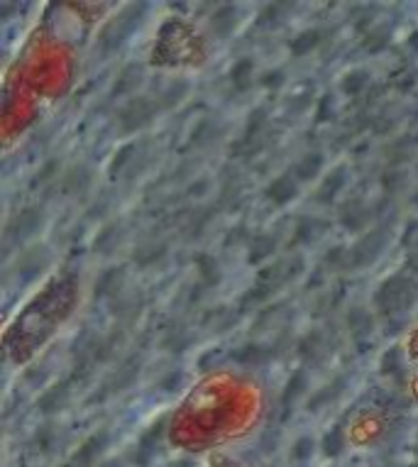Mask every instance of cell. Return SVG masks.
<instances>
[{
	"label": "cell",
	"mask_w": 418,
	"mask_h": 467,
	"mask_svg": "<svg viewBox=\"0 0 418 467\" xmlns=\"http://www.w3.org/2000/svg\"><path fill=\"white\" fill-rule=\"evenodd\" d=\"M375 304L384 316H396L399 311L409 309L414 304V284L404 274L391 277V279H386L379 286V291L375 296Z\"/></svg>",
	"instance_id": "1"
},
{
	"label": "cell",
	"mask_w": 418,
	"mask_h": 467,
	"mask_svg": "<svg viewBox=\"0 0 418 467\" xmlns=\"http://www.w3.org/2000/svg\"><path fill=\"white\" fill-rule=\"evenodd\" d=\"M386 245V232L384 230H372L367 235H362L355 245L347 250V262L352 267H367L382 255Z\"/></svg>",
	"instance_id": "2"
},
{
	"label": "cell",
	"mask_w": 418,
	"mask_h": 467,
	"mask_svg": "<svg viewBox=\"0 0 418 467\" xmlns=\"http://www.w3.org/2000/svg\"><path fill=\"white\" fill-rule=\"evenodd\" d=\"M154 113H157V106L149 98H135L118 113V123H120V127L125 132H135L152 123Z\"/></svg>",
	"instance_id": "3"
},
{
	"label": "cell",
	"mask_w": 418,
	"mask_h": 467,
	"mask_svg": "<svg viewBox=\"0 0 418 467\" xmlns=\"http://www.w3.org/2000/svg\"><path fill=\"white\" fill-rule=\"evenodd\" d=\"M298 193V183L293 179V174H284V176L274 179L267 188V196L277 203V206H286L288 201H293Z\"/></svg>",
	"instance_id": "4"
},
{
	"label": "cell",
	"mask_w": 418,
	"mask_h": 467,
	"mask_svg": "<svg viewBox=\"0 0 418 467\" xmlns=\"http://www.w3.org/2000/svg\"><path fill=\"white\" fill-rule=\"evenodd\" d=\"M39 225H42V211H37V208H27V211H22L13 221L10 232H13L15 237H27V235H32V232H37Z\"/></svg>",
	"instance_id": "5"
},
{
	"label": "cell",
	"mask_w": 418,
	"mask_h": 467,
	"mask_svg": "<svg viewBox=\"0 0 418 467\" xmlns=\"http://www.w3.org/2000/svg\"><path fill=\"white\" fill-rule=\"evenodd\" d=\"M137 372H139V360L137 357H127V360L118 367L116 375L111 377V382L106 384L108 386L106 391H120V389H125V386H130L132 382H135Z\"/></svg>",
	"instance_id": "6"
},
{
	"label": "cell",
	"mask_w": 418,
	"mask_h": 467,
	"mask_svg": "<svg viewBox=\"0 0 418 467\" xmlns=\"http://www.w3.org/2000/svg\"><path fill=\"white\" fill-rule=\"evenodd\" d=\"M69 404V386L59 384V386H52V389H47L42 396H39V411L42 414H54V411L64 409V406Z\"/></svg>",
	"instance_id": "7"
},
{
	"label": "cell",
	"mask_w": 418,
	"mask_h": 467,
	"mask_svg": "<svg viewBox=\"0 0 418 467\" xmlns=\"http://www.w3.org/2000/svg\"><path fill=\"white\" fill-rule=\"evenodd\" d=\"M345 181H347V172L342 167H337L333 174H328V179L323 181V186H321V191H318L316 198L321 203H330L333 198L337 196V191L345 186Z\"/></svg>",
	"instance_id": "8"
},
{
	"label": "cell",
	"mask_w": 418,
	"mask_h": 467,
	"mask_svg": "<svg viewBox=\"0 0 418 467\" xmlns=\"http://www.w3.org/2000/svg\"><path fill=\"white\" fill-rule=\"evenodd\" d=\"M232 360L242 367H260L270 360V352L260 345H245V347H240L237 352H232Z\"/></svg>",
	"instance_id": "9"
},
{
	"label": "cell",
	"mask_w": 418,
	"mask_h": 467,
	"mask_svg": "<svg viewBox=\"0 0 418 467\" xmlns=\"http://www.w3.org/2000/svg\"><path fill=\"white\" fill-rule=\"evenodd\" d=\"M323 162H326V159H323L321 152H308V155L303 157L301 162L296 164V167H293V176L301 179V181H306V179H313L323 169Z\"/></svg>",
	"instance_id": "10"
},
{
	"label": "cell",
	"mask_w": 418,
	"mask_h": 467,
	"mask_svg": "<svg viewBox=\"0 0 418 467\" xmlns=\"http://www.w3.org/2000/svg\"><path fill=\"white\" fill-rule=\"evenodd\" d=\"M139 78H142V71H139V67L130 64V67L123 69V74H118V81H116V86H113V93H116V96H123V93H132L137 88Z\"/></svg>",
	"instance_id": "11"
},
{
	"label": "cell",
	"mask_w": 418,
	"mask_h": 467,
	"mask_svg": "<svg viewBox=\"0 0 418 467\" xmlns=\"http://www.w3.org/2000/svg\"><path fill=\"white\" fill-rule=\"evenodd\" d=\"M342 384H345V377H337L335 382H330V384L323 386L321 391H316V394H313V399H311V404H308V409L318 411V409H323V406H328L342 391Z\"/></svg>",
	"instance_id": "12"
},
{
	"label": "cell",
	"mask_w": 418,
	"mask_h": 467,
	"mask_svg": "<svg viewBox=\"0 0 418 467\" xmlns=\"http://www.w3.org/2000/svg\"><path fill=\"white\" fill-rule=\"evenodd\" d=\"M123 270H108L101 274V279L96 281V296H111V294H118L120 291V284H123Z\"/></svg>",
	"instance_id": "13"
},
{
	"label": "cell",
	"mask_w": 418,
	"mask_h": 467,
	"mask_svg": "<svg viewBox=\"0 0 418 467\" xmlns=\"http://www.w3.org/2000/svg\"><path fill=\"white\" fill-rule=\"evenodd\" d=\"M372 218V211H367L365 206H360V203H355V206H347L345 211H342V225L345 228H352V230H360V228H365L367 223H370Z\"/></svg>",
	"instance_id": "14"
},
{
	"label": "cell",
	"mask_w": 418,
	"mask_h": 467,
	"mask_svg": "<svg viewBox=\"0 0 418 467\" xmlns=\"http://www.w3.org/2000/svg\"><path fill=\"white\" fill-rule=\"evenodd\" d=\"M306 386H308L306 372H303V370L293 372V377L288 379L286 389H284V394H281V406H291V401H296L298 396H301L303 391H306Z\"/></svg>",
	"instance_id": "15"
},
{
	"label": "cell",
	"mask_w": 418,
	"mask_h": 467,
	"mask_svg": "<svg viewBox=\"0 0 418 467\" xmlns=\"http://www.w3.org/2000/svg\"><path fill=\"white\" fill-rule=\"evenodd\" d=\"M277 250V240L272 235H255L250 242V262H262Z\"/></svg>",
	"instance_id": "16"
},
{
	"label": "cell",
	"mask_w": 418,
	"mask_h": 467,
	"mask_svg": "<svg viewBox=\"0 0 418 467\" xmlns=\"http://www.w3.org/2000/svg\"><path fill=\"white\" fill-rule=\"evenodd\" d=\"M318 42H321V32H318V29H306V32L293 37L291 54L293 57H303V54L313 52V47H318Z\"/></svg>",
	"instance_id": "17"
},
{
	"label": "cell",
	"mask_w": 418,
	"mask_h": 467,
	"mask_svg": "<svg viewBox=\"0 0 418 467\" xmlns=\"http://www.w3.org/2000/svg\"><path fill=\"white\" fill-rule=\"evenodd\" d=\"M235 20H237L235 8H232V5H223V8L213 15L211 22H213V29H216L221 37H225V34H230V29L235 27Z\"/></svg>",
	"instance_id": "18"
},
{
	"label": "cell",
	"mask_w": 418,
	"mask_h": 467,
	"mask_svg": "<svg viewBox=\"0 0 418 467\" xmlns=\"http://www.w3.org/2000/svg\"><path fill=\"white\" fill-rule=\"evenodd\" d=\"M252 74H255V62H252V59H240V62L232 67V74H230L235 88L245 91V88L252 83Z\"/></svg>",
	"instance_id": "19"
},
{
	"label": "cell",
	"mask_w": 418,
	"mask_h": 467,
	"mask_svg": "<svg viewBox=\"0 0 418 467\" xmlns=\"http://www.w3.org/2000/svg\"><path fill=\"white\" fill-rule=\"evenodd\" d=\"M347 323H350V330L355 337H365L372 333V318L365 309H352L350 316H347Z\"/></svg>",
	"instance_id": "20"
},
{
	"label": "cell",
	"mask_w": 418,
	"mask_h": 467,
	"mask_svg": "<svg viewBox=\"0 0 418 467\" xmlns=\"http://www.w3.org/2000/svg\"><path fill=\"white\" fill-rule=\"evenodd\" d=\"M386 44H389V27H386V25H382V27H375V29H370V32L365 34V42H362V47H365L370 54H377V52H382Z\"/></svg>",
	"instance_id": "21"
},
{
	"label": "cell",
	"mask_w": 418,
	"mask_h": 467,
	"mask_svg": "<svg viewBox=\"0 0 418 467\" xmlns=\"http://www.w3.org/2000/svg\"><path fill=\"white\" fill-rule=\"evenodd\" d=\"M196 265H198V274L201 279L206 281L208 286L218 284L221 281V270H218V262L213 260L211 255H198L196 257Z\"/></svg>",
	"instance_id": "22"
},
{
	"label": "cell",
	"mask_w": 418,
	"mask_h": 467,
	"mask_svg": "<svg viewBox=\"0 0 418 467\" xmlns=\"http://www.w3.org/2000/svg\"><path fill=\"white\" fill-rule=\"evenodd\" d=\"M367 83H370V74L357 69V71L345 74V78L340 81V88H342V93H347V96H357V93H362V88H365Z\"/></svg>",
	"instance_id": "23"
},
{
	"label": "cell",
	"mask_w": 418,
	"mask_h": 467,
	"mask_svg": "<svg viewBox=\"0 0 418 467\" xmlns=\"http://www.w3.org/2000/svg\"><path fill=\"white\" fill-rule=\"evenodd\" d=\"M191 342H193V335L186 330V328H172V330L164 335V347H167V350H174V352L186 350Z\"/></svg>",
	"instance_id": "24"
},
{
	"label": "cell",
	"mask_w": 418,
	"mask_h": 467,
	"mask_svg": "<svg viewBox=\"0 0 418 467\" xmlns=\"http://www.w3.org/2000/svg\"><path fill=\"white\" fill-rule=\"evenodd\" d=\"M321 352H323V340L318 333H311V335H306L301 340V345H298V355L303 357V360L308 362H318L321 360Z\"/></svg>",
	"instance_id": "25"
},
{
	"label": "cell",
	"mask_w": 418,
	"mask_h": 467,
	"mask_svg": "<svg viewBox=\"0 0 418 467\" xmlns=\"http://www.w3.org/2000/svg\"><path fill=\"white\" fill-rule=\"evenodd\" d=\"M318 228H321V223L313 221V218H301L296 225V230H293V240L291 245H303V242H311L313 237L318 235Z\"/></svg>",
	"instance_id": "26"
},
{
	"label": "cell",
	"mask_w": 418,
	"mask_h": 467,
	"mask_svg": "<svg viewBox=\"0 0 418 467\" xmlns=\"http://www.w3.org/2000/svg\"><path fill=\"white\" fill-rule=\"evenodd\" d=\"M188 83L186 81H172L167 86V91L159 93V108H174L179 101L183 98V93H186Z\"/></svg>",
	"instance_id": "27"
},
{
	"label": "cell",
	"mask_w": 418,
	"mask_h": 467,
	"mask_svg": "<svg viewBox=\"0 0 418 467\" xmlns=\"http://www.w3.org/2000/svg\"><path fill=\"white\" fill-rule=\"evenodd\" d=\"M118 240H120V228H118V225H108L106 230H101V235L96 237V250H101V252L116 250Z\"/></svg>",
	"instance_id": "28"
},
{
	"label": "cell",
	"mask_w": 418,
	"mask_h": 467,
	"mask_svg": "<svg viewBox=\"0 0 418 467\" xmlns=\"http://www.w3.org/2000/svg\"><path fill=\"white\" fill-rule=\"evenodd\" d=\"M164 252H167V250H164V245H149V247H142V250H137L135 260H137V265L149 267V265H154L157 260H162Z\"/></svg>",
	"instance_id": "29"
},
{
	"label": "cell",
	"mask_w": 418,
	"mask_h": 467,
	"mask_svg": "<svg viewBox=\"0 0 418 467\" xmlns=\"http://www.w3.org/2000/svg\"><path fill=\"white\" fill-rule=\"evenodd\" d=\"M88 181H91V174L86 169H74L64 181V186H67V191H78V188H86Z\"/></svg>",
	"instance_id": "30"
},
{
	"label": "cell",
	"mask_w": 418,
	"mask_h": 467,
	"mask_svg": "<svg viewBox=\"0 0 418 467\" xmlns=\"http://www.w3.org/2000/svg\"><path fill=\"white\" fill-rule=\"evenodd\" d=\"M404 183H406V172H399V169H394V172H386L384 176H382V186H384L389 193L399 191Z\"/></svg>",
	"instance_id": "31"
},
{
	"label": "cell",
	"mask_w": 418,
	"mask_h": 467,
	"mask_svg": "<svg viewBox=\"0 0 418 467\" xmlns=\"http://www.w3.org/2000/svg\"><path fill=\"white\" fill-rule=\"evenodd\" d=\"M218 127H216V123L213 120H203L201 125L196 127V135H193V142H206V140H211L213 135H218Z\"/></svg>",
	"instance_id": "32"
},
{
	"label": "cell",
	"mask_w": 418,
	"mask_h": 467,
	"mask_svg": "<svg viewBox=\"0 0 418 467\" xmlns=\"http://www.w3.org/2000/svg\"><path fill=\"white\" fill-rule=\"evenodd\" d=\"M316 120L318 123H326V120H330L333 118V96H323L321 98V103H318V108H316Z\"/></svg>",
	"instance_id": "33"
},
{
	"label": "cell",
	"mask_w": 418,
	"mask_h": 467,
	"mask_svg": "<svg viewBox=\"0 0 418 467\" xmlns=\"http://www.w3.org/2000/svg\"><path fill=\"white\" fill-rule=\"evenodd\" d=\"M57 169H59V162H54V159H52V162H47L42 169H39V174H37V176L32 179V186H37V183L49 181V179H52L54 174H57Z\"/></svg>",
	"instance_id": "34"
},
{
	"label": "cell",
	"mask_w": 418,
	"mask_h": 467,
	"mask_svg": "<svg viewBox=\"0 0 418 467\" xmlns=\"http://www.w3.org/2000/svg\"><path fill=\"white\" fill-rule=\"evenodd\" d=\"M132 152H135V145H127V147H123V150H120V155H118L116 159H113V164H111V169H113V172H120V169L125 167V162H127V159L132 157Z\"/></svg>",
	"instance_id": "35"
},
{
	"label": "cell",
	"mask_w": 418,
	"mask_h": 467,
	"mask_svg": "<svg viewBox=\"0 0 418 467\" xmlns=\"http://www.w3.org/2000/svg\"><path fill=\"white\" fill-rule=\"evenodd\" d=\"M179 384H181V372H169V375L164 377L162 384H159V386H162L164 391H174Z\"/></svg>",
	"instance_id": "36"
},
{
	"label": "cell",
	"mask_w": 418,
	"mask_h": 467,
	"mask_svg": "<svg viewBox=\"0 0 418 467\" xmlns=\"http://www.w3.org/2000/svg\"><path fill=\"white\" fill-rule=\"evenodd\" d=\"M262 83H265L267 88H279L284 83V74L281 71H270L267 76H262Z\"/></svg>",
	"instance_id": "37"
},
{
	"label": "cell",
	"mask_w": 418,
	"mask_h": 467,
	"mask_svg": "<svg viewBox=\"0 0 418 467\" xmlns=\"http://www.w3.org/2000/svg\"><path fill=\"white\" fill-rule=\"evenodd\" d=\"M414 81H416V74L414 71H406L401 78H394V83H396V88H399V91H406V88H411V86H414Z\"/></svg>",
	"instance_id": "38"
},
{
	"label": "cell",
	"mask_w": 418,
	"mask_h": 467,
	"mask_svg": "<svg viewBox=\"0 0 418 467\" xmlns=\"http://www.w3.org/2000/svg\"><path fill=\"white\" fill-rule=\"evenodd\" d=\"M313 450V443L308 438H301L296 443V450H293V455H296V458H303V455H308Z\"/></svg>",
	"instance_id": "39"
},
{
	"label": "cell",
	"mask_w": 418,
	"mask_h": 467,
	"mask_svg": "<svg viewBox=\"0 0 418 467\" xmlns=\"http://www.w3.org/2000/svg\"><path fill=\"white\" fill-rule=\"evenodd\" d=\"M409 47H411V49H416V52H418V29L409 37Z\"/></svg>",
	"instance_id": "40"
},
{
	"label": "cell",
	"mask_w": 418,
	"mask_h": 467,
	"mask_svg": "<svg viewBox=\"0 0 418 467\" xmlns=\"http://www.w3.org/2000/svg\"><path fill=\"white\" fill-rule=\"evenodd\" d=\"M411 203H414V206H418V193H416L414 198H411Z\"/></svg>",
	"instance_id": "41"
},
{
	"label": "cell",
	"mask_w": 418,
	"mask_h": 467,
	"mask_svg": "<svg viewBox=\"0 0 418 467\" xmlns=\"http://www.w3.org/2000/svg\"><path fill=\"white\" fill-rule=\"evenodd\" d=\"M416 250H418V245H416Z\"/></svg>",
	"instance_id": "42"
}]
</instances>
